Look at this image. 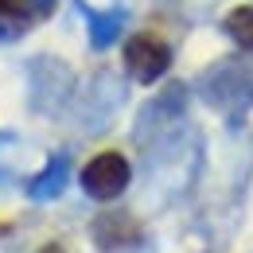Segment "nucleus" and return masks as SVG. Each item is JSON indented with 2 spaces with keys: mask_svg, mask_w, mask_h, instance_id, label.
I'll return each mask as SVG.
<instances>
[{
  "mask_svg": "<svg viewBox=\"0 0 253 253\" xmlns=\"http://www.w3.org/2000/svg\"><path fill=\"white\" fill-rule=\"evenodd\" d=\"M187 128V90L183 86H168L164 94H156L132 125V140L140 144V152H152L156 144L171 140L175 132Z\"/></svg>",
  "mask_w": 253,
  "mask_h": 253,
  "instance_id": "nucleus-1",
  "label": "nucleus"
},
{
  "mask_svg": "<svg viewBox=\"0 0 253 253\" xmlns=\"http://www.w3.org/2000/svg\"><path fill=\"white\" fill-rule=\"evenodd\" d=\"M128 97V86L125 78H117L113 70H101L86 82V90L78 94V105H74V121L82 132H105L113 125L117 109L125 105Z\"/></svg>",
  "mask_w": 253,
  "mask_h": 253,
  "instance_id": "nucleus-2",
  "label": "nucleus"
},
{
  "mask_svg": "<svg viewBox=\"0 0 253 253\" xmlns=\"http://www.w3.org/2000/svg\"><path fill=\"white\" fill-rule=\"evenodd\" d=\"M70 97H74V70L63 59L39 55L28 63V101H32L35 113L55 117L59 109L70 105Z\"/></svg>",
  "mask_w": 253,
  "mask_h": 253,
  "instance_id": "nucleus-3",
  "label": "nucleus"
},
{
  "mask_svg": "<svg viewBox=\"0 0 253 253\" xmlns=\"http://www.w3.org/2000/svg\"><path fill=\"white\" fill-rule=\"evenodd\" d=\"M199 94L218 113H242L253 105V70L242 63H230V59L214 63L211 70H203Z\"/></svg>",
  "mask_w": 253,
  "mask_h": 253,
  "instance_id": "nucleus-4",
  "label": "nucleus"
},
{
  "mask_svg": "<svg viewBox=\"0 0 253 253\" xmlns=\"http://www.w3.org/2000/svg\"><path fill=\"white\" fill-rule=\"evenodd\" d=\"M128 179H132L128 160L117 156V152H101V156H94L82 168V191L90 199H97V203H109V199L125 195Z\"/></svg>",
  "mask_w": 253,
  "mask_h": 253,
  "instance_id": "nucleus-5",
  "label": "nucleus"
},
{
  "mask_svg": "<svg viewBox=\"0 0 253 253\" xmlns=\"http://www.w3.org/2000/svg\"><path fill=\"white\" fill-rule=\"evenodd\" d=\"M125 66L136 82H156L171 66V51H168V43H160L152 35H136L125 47Z\"/></svg>",
  "mask_w": 253,
  "mask_h": 253,
  "instance_id": "nucleus-6",
  "label": "nucleus"
},
{
  "mask_svg": "<svg viewBox=\"0 0 253 253\" xmlns=\"http://www.w3.org/2000/svg\"><path fill=\"white\" fill-rule=\"evenodd\" d=\"M70 183V156H51L47 160V168L35 175L32 183H28V195H32L35 203H51V199H59Z\"/></svg>",
  "mask_w": 253,
  "mask_h": 253,
  "instance_id": "nucleus-7",
  "label": "nucleus"
},
{
  "mask_svg": "<svg viewBox=\"0 0 253 253\" xmlns=\"http://www.w3.org/2000/svg\"><path fill=\"white\" fill-rule=\"evenodd\" d=\"M128 16L121 8H113V12H86V28H90V43H94L97 51H105V47H113L121 32H125Z\"/></svg>",
  "mask_w": 253,
  "mask_h": 253,
  "instance_id": "nucleus-8",
  "label": "nucleus"
},
{
  "mask_svg": "<svg viewBox=\"0 0 253 253\" xmlns=\"http://www.w3.org/2000/svg\"><path fill=\"white\" fill-rule=\"evenodd\" d=\"M94 238L101 250H117V246H128L136 238V222L128 214H101L94 222Z\"/></svg>",
  "mask_w": 253,
  "mask_h": 253,
  "instance_id": "nucleus-9",
  "label": "nucleus"
},
{
  "mask_svg": "<svg viewBox=\"0 0 253 253\" xmlns=\"http://www.w3.org/2000/svg\"><path fill=\"white\" fill-rule=\"evenodd\" d=\"M226 35L238 43V47H250L253 51V4L250 8H234L226 16Z\"/></svg>",
  "mask_w": 253,
  "mask_h": 253,
  "instance_id": "nucleus-10",
  "label": "nucleus"
},
{
  "mask_svg": "<svg viewBox=\"0 0 253 253\" xmlns=\"http://www.w3.org/2000/svg\"><path fill=\"white\" fill-rule=\"evenodd\" d=\"M39 253H66V250H63V246H43Z\"/></svg>",
  "mask_w": 253,
  "mask_h": 253,
  "instance_id": "nucleus-11",
  "label": "nucleus"
},
{
  "mask_svg": "<svg viewBox=\"0 0 253 253\" xmlns=\"http://www.w3.org/2000/svg\"><path fill=\"white\" fill-rule=\"evenodd\" d=\"M4 8H8V0H0V12H4Z\"/></svg>",
  "mask_w": 253,
  "mask_h": 253,
  "instance_id": "nucleus-12",
  "label": "nucleus"
}]
</instances>
